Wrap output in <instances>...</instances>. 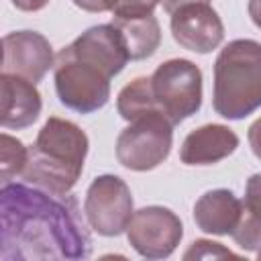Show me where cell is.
<instances>
[{"label":"cell","mask_w":261,"mask_h":261,"mask_svg":"<svg viewBox=\"0 0 261 261\" xmlns=\"http://www.w3.org/2000/svg\"><path fill=\"white\" fill-rule=\"evenodd\" d=\"M0 124L4 128L22 130L37 122L43 100L37 86L14 73H0Z\"/></svg>","instance_id":"11"},{"label":"cell","mask_w":261,"mask_h":261,"mask_svg":"<svg viewBox=\"0 0 261 261\" xmlns=\"http://www.w3.org/2000/svg\"><path fill=\"white\" fill-rule=\"evenodd\" d=\"M71 2L86 12H106L108 10L106 0H71Z\"/></svg>","instance_id":"22"},{"label":"cell","mask_w":261,"mask_h":261,"mask_svg":"<svg viewBox=\"0 0 261 261\" xmlns=\"http://www.w3.org/2000/svg\"><path fill=\"white\" fill-rule=\"evenodd\" d=\"M239 147V137L226 124H204L186 135L179 147V159L186 165H212L228 155H232Z\"/></svg>","instance_id":"12"},{"label":"cell","mask_w":261,"mask_h":261,"mask_svg":"<svg viewBox=\"0 0 261 261\" xmlns=\"http://www.w3.org/2000/svg\"><path fill=\"white\" fill-rule=\"evenodd\" d=\"M116 110H118L120 118H124L128 122L135 118H141L145 114L159 112L155 106L153 90H151V77L141 75V77H135L133 82H128L116 96Z\"/></svg>","instance_id":"15"},{"label":"cell","mask_w":261,"mask_h":261,"mask_svg":"<svg viewBox=\"0 0 261 261\" xmlns=\"http://www.w3.org/2000/svg\"><path fill=\"white\" fill-rule=\"evenodd\" d=\"M210 0H161V4H163V10L165 12H175L177 8H181V6H188V4H208Z\"/></svg>","instance_id":"24"},{"label":"cell","mask_w":261,"mask_h":261,"mask_svg":"<svg viewBox=\"0 0 261 261\" xmlns=\"http://www.w3.org/2000/svg\"><path fill=\"white\" fill-rule=\"evenodd\" d=\"M2 261L86 259L92 239L73 196H55L27 184L0 190Z\"/></svg>","instance_id":"1"},{"label":"cell","mask_w":261,"mask_h":261,"mask_svg":"<svg viewBox=\"0 0 261 261\" xmlns=\"http://www.w3.org/2000/svg\"><path fill=\"white\" fill-rule=\"evenodd\" d=\"M0 139H2V184H8L12 177L22 175L29 161V149L8 133H2Z\"/></svg>","instance_id":"16"},{"label":"cell","mask_w":261,"mask_h":261,"mask_svg":"<svg viewBox=\"0 0 261 261\" xmlns=\"http://www.w3.org/2000/svg\"><path fill=\"white\" fill-rule=\"evenodd\" d=\"M112 27L118 31L130 61L147 59L159 49L161 27H159V20L153 14L137 16V18L112 16Z\"/></svg>","instance_id":"14"},{"label":"cell","mask_w":261,"mask_h":261,"mask_svg":"<svg viewBox=\"0 0 261 261\" xmlns=\"http://www.w3.org/2000/svg\"><path fill=\"white\" fill-rule=\"evenodd\" d=\"M161 0H106L108 10L118 18H137L153 14Z\"/></svg>","instance_id":"18"},{"label":"cell","mask_w":261,"mask_h":261,"mask_svg":"<svg viewBox=\"0 0 261 261\" xmlns=\"http://www.w3.org/2000/svg\"><path fill=\"white\" fill-rule=\"evenodd\" d=\"M55 65L53 47L37 31H14L2 39V73L20 75L33 84L41 82Z\"/></svg>","instance_id":"9"},{"label":"cell","mask_w":261,"mask_h":261,"mask_svg":"<svg viewBox=\"0 0 261 261\" xmlns=\"http://www.w3.org/2000/svg\"><path fill=\"white\" fill-rule=\"evenodd\" d=\"M243 202L226 188L204 192L194 204V222L206 234H232L243 216Z\"/></svg>","instance_id":"13"},{"label":"cell","mask_w":261,"mask_h":261,"mask_svg":"<svg viewBox=\"0 0 261 261\" xmlns=\"http://www.w3.org/2000/svg\"><path fill=\"white\" fill-rule=\"evenodd\" d=\"M247 10H249V16H251L253 24L257 29H261V0H249Z\"/></svg>","instance_id":"25"},{"label":"cell","mask_w":261,"mask_h":261,"mask_svg":"<svg viewBox=\"0 0 261 261\" xmlns=\"http://www.w3.org/2000/svg\"><path fill=\"white\" fill-rule=\"evenodd\" d=\"M151 90L157 110L175 126L202 106V71L190 59H167L155 67Z\"/></svg>","instance_id":"5"},{"label":"cell","mask_w":261,"mask_h":261,"mask_svg":"<svg viewBox=\"0 0 261 261\" xmlns=\"http://www.w3.org/2000/svg\"><path fill=\"white\" fill-rule=\"evenodd\" d=\"M55 92L59 102L80 114H92L106 106L110 98V80L102 67L63 47L53 65Z\"/></svg>","instance_id":"4"},{"label":"cell","mask_w":261,"mask_h":261,"mask_svg":"<svg viewBox=\"0 0 261 261\" xmlns=\"http://www.w3.org/2000/svg\"><path fill=\"white\" fill-rule=\"evenodd\" d=\"M220 257H239V255L222 247L220 243L208 239H196L190 245V249L184 253V259H220Z\"/></svg>","instance_id":"19"},{"label":"cell","mask_w":261,"mask_h":261,"mask_svg":"<svg viewBox=\"0 0 261 261\" xmlns=\"http://www.w3.org/2000/svg\"><path fill=\"white\" fill-rule=\"evenodd\" d=\"M245 212L261 222V173H253L245 184Z\"/></svg>","instance_id":"20"},{"label":"cell","mask_w":261,"mask_h":261,"mask_svg":"<svg viewBox=\"0 0 261 261\" xmlns=\"http://www.w3.org/2000/svg\"><path fill=\"white\" fill-rule=\"evenodd\" d=\"M173 41L194 53H210L224 39V24L218 12L208 4H188L171 12L169 20Z\"/></svg>","instance_id":"10"},{"label":"cell","mask_w":261,"mask_h":261,"mask_svg":"<svg viewBox=\"0 0 261 261\" xmlns=\"http://www.w3.org/2000/svg\"><path fill=\"white\" fill-rule=\"evenodd\" d=\"M247 139H249V145H251V151L253 155L261 161V116L249 126V133H247Z\"/></svg>","instance_id":"21"},{"label":"cell","mask_w":261,"mask_h":261,"mask_svg":"<svg viewBox=\"0 0 261 261\" xmlns=\"http://www.w3.org/2000/svg\"><path fill=\"white\" fill-rule=\"evenodd\" d=\"M212 106L226 120H243L261 108V43L234 39L214 61Z\"/></svg>","instance_id":"3"},{"label":"cell","mask_w":261,"mask_h":261,"mask_svg":"<svg viewBox=\"0 0 261 261\" xmlns=\"http://www.w3.org/2000/svg\"><path fill=\"white\" fill-rule=\"evenodd\" d=\"M184 237V224L179 216L165 206H145L135 210L128 226V245L145 259L169 257Z\"/></svg>","instance_id":"8"},{"label":"cell","mask_w":261,"mask_h":261,"mask_svg":"<svg viewBox=\"0 0 261 261\" xmlns=\"http://www.w3.org/2000/svg\"><path fill=\"white\" fill-rule=\"evenodd\" d=\"M10 2L22 12H37V10H43L51 0H10Z\"/></svg>","instance_id":"23"},{"label":"cell","mask_w":261,"mask_h":261,"mask_svg":"<svg viewBox=\"0 0 261 261\" xmlns=\"http://www.w3.org/2000/svg\"><path fill=\"white\" fill-rule=\"evenodd\" d=\"M84 214L92 230L102 237H118L135 214L130 188L118 175L104 173L94 177L86 192Z\"/></svg>","instance_id":"7"},{"label":"cell","mask_w":261,"mask_h":261,"mask_svg":"<svg viewBox=\"0 0 261 261\" xmlns=\"http://www.w3.org/2000/svg\"><path fill=\"white\" fill-rule=\"evenodd\" d=\"M232 241L243 251H261V222L243 210L241 222L232 230Z\"/></svg>","instance_id":"17"},{"label":"cell","mask_w":261,"mask_h":261,"mask_svg":"<svg viewBox=\"0 0 261 261\" xmlns=\"http://www.w3.org/2000/svg\"><path fill=\"white\" fill-rule=\"evenodd\" d=\"M257 257H259V259H261V251H257Z\"/></svg>","instance_id":"26"},{"label":"cell","mask_w":261,"mask_h":261,"mask_svg":"<svg viewBox=\"0 0 261 261\" xmlns=\"http://www.w3.org/2000/svg\"><path fill=\"white\" fill-rule=\"evenodd\" d=\"M88 147V135L75 122L51 116L29 149L22 179L55 196H67L84 171Z\"/></svg>","instance_id":"2"},{"label":"cell","mask_w":261,"mask_h":261,"mask_svg":"<svg viewBox=\"0 0 261 261\" xmlns=\"http://www.w3.org/2000/svg\"><path fill=\"white\" fill-rule=\"evenodd\" d=\"M173 124L159 112L130 120L116 137V159L130 171H151L171 153Z\"/></svg>","instance_id":"6"}]
</instances>
